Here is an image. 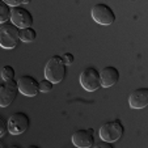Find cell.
<instances>
[{
  "mask_svg": "<svg viewBox=\"0 0 148 148\" xmlns=\"http://www.w3.org/2000/svg\"><path fill=\"white\" fill-rule=\"evenodd\" d=\"M18 95V87L14 79L7 80L0 85V108L9 106Z\"/></svg>",
  "mask_w": 148,
  "mask_h": 148,
  "instance_id": "52a82bcc",
  "label": "cell"
},
{
  "mask_svg": "<svg viewBox=\"0 0 148 148\" xmlns=\"http://www.w3.org/2000/svg\"><path fill=\"white\" fill-rule=\"evenodd\" d=\"M66 73V63L60 55H54L47 60L45 66V77L49 79L51 83L59 84L64 79Z\"/></svg>",
  "mask_w": 148,
  "mask_h": 148,
  "instance_id": "6da1fadb",
  "label": "cell"
},
{
  "mask_svg": "<svg viewBox=\"0 0 148 148\" xmlns=\"http://www.w3.org/2000/svg\"><path fill=\"white\" fill-rule=\"evenodd\" d=\"M73 145L79 148H90L95 144V136H93V129L77 130L72 135Z\"/></svg>",
  "mask_w": 148,
  "mask_h": 148,
  "instance_id": "30bf717a",
  "label": "cell"
},
{
  "mask_svg": "<svg viewBox=\"0 0 148 148\" xmlns=\"http://www.w3.org/2000/svg\"><path fill=\"white\" fill-rule=\"evenodd\" d=\"M62 58H63V60H64L66 66L72 64L73 60H75V58H73V55H72L71 53H66V54H63V55H62Z\"/></svg>",
  "mask_w": 148,
  "mask_h": 148,
  "instance_id": "ac0fdd59",
  "label": "cell"
},
{
  "mask_svg": "<svg viewBox=\"0 0 148 148\" xmlns=\"http://www.w3.org/2000/svg\"><path fill=\"white\" fill-rule=\"evenodd\" d=\"M11 9L12 7L7 4L4 0H0V24L11 21Z\"/></svg>",
  "mask_w": 148,
  "mask_h": 148,
  "instance_id": "5bb4252c",
  "label": "cell"
},
{
  "mask_svg": "<svg viewBox=\"0 0 148 148\" xmlns=\"http://www.w3.org/2000/svg\"><path fill=\"white\" fill-rule=\"evenodd\" d=\"M23 3L24 4H29V3H30V0H23Z\"/></svg>",
  "mask_w": 148,
  "mask_h": 148,
  "instance_id": "44dd1931",
  "label": "cell"
},
{
  "mask_svg": "<svg viewBox=\"0 0 148 148\" xmlns=\"http://www.w3.org/2000/svg\"><path fill=\"white\" fill-rule=\"evenodd\" d=\"M18 92L28 97H34L39 92V81L30 75H21L17 80Z\"/></svg>",
  "mask_w": 148,
  "mask_h": 148,
  "instance_id": "9c48e42d",
  "label": "cell"
},
{
  "mask_svg": "<svg viewBox=\"0 0 148 148\" xmlns=\"http://www.w3.org/2000/svg\"><path fill=\"white\" fill-rule=\"evenodd\" d=\"M90 13H92V18L100 25H112L115 21L114 11L112 9V7L105 3H98L93 5Z\"/></svg>",
  "mask_w": 148,
  "mask_h": 148,
  "instance_id": "5b68a950",
  "label": "cell"
},
{
  "mask_svg": "<svg viewBox=\"0 0 148 148\" xmlns=\"http://www.w3.org/2000/svg\"><path fill=\"white\" fill-rule=\"evenodd\" d=\"M119 71L118 68L113 67V66H108V67H103L100 71V80H101V87L103 88H109L113 87L118 83L119 80Z\"/></svg>",
  "mask_w": 148,
  "mask_h": 148,
  "instance_id": "7c38bea8",
  "label": "cell"
},
{
  "mask_svg": "<svg viewBox=\"0 0 148 148\" xmlns=\"http://www.w3.org/2000/svg\"><path fill=\"white\" fill-rule=\"evenodd\" d=\"M80 85L88 92H95L101 88L100 71L95 67H87L80 73Z\"/></svg>",
  "mask_w": 148,
  "mask_h": 148,
  "instance_id": "277c9868",
  "label": "cell"
},
{
  "mask_svg": "<svg viewBox=\"0 0 148 148\" xmlns=\"http://www.w3.org/2000/svg\"><path fill=\"white\" fill-rule=\"evenodd\" d=\"M123 132H125V127H123L122 122L119 119H114V121H109V122L103 123L100 127L98 134H100V138L102 140L109 143H114L122 138Z\"/></svg>",
  "mask_w": 148,
  "mask_h": 148,
  "instance_id": "3957f363",
  "label": "cell"
},
{
  "mask_svg": "<svg viewBox=\"0 0 148 148\" xmlns=\"http://www.w3.org/2000/svg\"><path fill=\"white\" fill-rule=\"evenodd\" d=\"M36 38H37V32L32 26L20 29V41L21 42L29 43V42H33Z\"/></svg>",
  "mask_w": 148,
  "mask_h": 148,
  "instance_id": "4fadbf2b",
  "label": "cell"
},
{
  "mask_svg": "<svg viewBox=\"0 0 148 148\" xmlns=\"http://www.w3.org/2000/svg\"><path fill=\"white\" fill-rule=\"evenodd\" d=\"M7 4H9L11 7H16V5H21L23 0H4Z\"/></svg>",
  "mask_w": 148,
  "mask_h": 148,
  "instance_id": "d6986e66",
  "label": "cell"
},
{
  "mask_svg": "<svg viewBox=\"0 0 148 148\" xmlns=\"http://www.w3.org/2000/svg\"><path fill=\"white\" fill-rule=\"evenodd\" d=\"M7 122H8V132H11L12 135H20L25 132L30 125L28 114L23 112H16L11 114Z\"/></svg>",
  "mask_w": 148,
  "mask_h": 148,
  "instance_id": "8992f818",
  "label": "cell"
},
{
  "mask_svg": "<svg viewBox=\"0 0 148 148\" xmlns=\"http://www.w3.org/2000/svg\"><path fill=\"white\" fill-rule=\"evenodd\" d=\"M20 42V29L14 24L3 23L0 24V46L3 49H14Z\"/></svg>",
  "mask_w": 148,
  "mask_h": 148,
  "instance_id": "7a4b0ae2",
  "label": "cell"
},
{
  "mask_svg": "<svg viewBox=\"0 0 148 148\" xmlns=\"http://www.w3.org/2000/svg\"><path fill=\"white\" fill-rule=\"evenodd\" d=\"M129 105L131 109H144L148 105V88H138L130 93Z\"/></svg>",
  "mask_w": 148,
  "mask_h": 148,
  "instance_id": "8fae6325",
  "label": "cell"
},
{
  "mask_svg": "<svg viewBox=\"0 0 148 148\" xmlns=\"http://www.w3.org/2000/svg\"><path fill=\"white\" fill-rule=\"evenodd\" d=\"M7 132H8V122L3 115H0V138H3Z\"/></svg>",
  "mask_w": 148,
  "mask_h": 148,
  "instance_id": "e0dca14e",
  "label": "cell"
},
{
  "mask_svg": "<svg viewBox=\"0 0 148 148\" xmlns=\"http://www.w3.org/2000/svg\"><path fill=\"white\" fill-rule=\"evenodd\" d=\"M95 147H106V148H112V143L109 142H105V140H102L101 143H97V144H93Z\"/></svg>",
  "mask_w": 148,
  "mask_h": 148,
  "instance_id": "ffe728a7",
  "label": "cell"
},
{
  "mask_svg": "<svg viewBox=\"0 0 148 148\" xmlns=\"http://www.w3.org/2000/svg\"><path fill=\"white\" fill-rule=\"evenodd\" d=\"M54 88V83H51L49 79H43V80L39 81V92L42 93H47V92H51Z\"/></svg>",
  "mask_w": 148,
  "mask_h": 148,
  "instance_id": "2e32d148",
  "label": "cell"
},
{
  "mask_svg": "<svg viewBox=\"0 0 148 148\" xmlns=\"http://www.w3.org/2000/svg\"><path fill=\"white\" fill-rule=\"evenodd\" d=\"M0 77L3 79L4 81L7 80H12L14 79V68L12 66H3V67L0 68Z\"/></svg>",
  "mask_w": 148,
  "mask_h": 148,
  "instance_id": "9a60e30c",
  "label": "cell"
},
{
  "mask_svg": "<svg viewBox=\"0 0 148 148\" xmlns=\"http://www.w3.org/2000/svg\"><path fill=\"white\" fill-rule=\"evenodd\" d=\"M11 23L14 24L18 29L33 26V14H32L26 8H24L23 5L12 7Z\"/></svg>",
  "mask_w": 148,
  "mask_h": 148,
  "instance_id": "ba28073f",
  "label": "cell"
}]
</instances>
